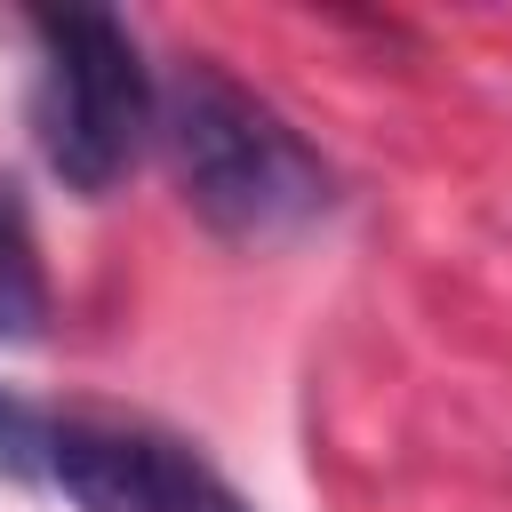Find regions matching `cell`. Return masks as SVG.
Returning a JSON list of instances; mask_svg holds the SVG:
<instances>
[{
  "instance_id": "cell-2",
  "label": "cell",
  "mask_w": 512,
  "mask_h": 512,
  "mask_svg": "<svg viewBox=\"0 0 512 512\" xmlns=\"http://www.w3.org/2000/svg\"><path fill=\"white\" fill-rule=\"evenodd\" d=\"M40 80H32V136L64 192L104 200L144 136L160 128V88L136 32L112 8H32Z\"/></svg>"
},
{
  "instance_id": "cell-5",
  "label": "cell",
  "mask_w": 512,
  "mask_h": 512,
  "mask_svg": "<svg viewBox=\"0 0 512 512\" xmlns=\"http://www.w3.org/2000/svg\"><path fill=\"white\" fill-rule=\"evenodd\" d=\"M40 440H48V408H32L24 392L0 384V472L8 480H40Z\"/></svg>"
},
{
  "instance_id": "cell-3",
  "label": "cell",
  "mask_w": 512,
  "mask_h": 512,
  "mask_svg": "<svg viewBox=\"0 0 512 512\" xmlns=\"http://www.w3.org/2000/svg\"><path fill=\"white\" fill-rule=\"evenodd\" d=\"M40 480L64 488V504L80 512H256L192 440L144 416H104V408L48 416Z\"/></svg>"
},
{
  "instance_id": "cell-1",
  "label": "cell",
  "mask_w": 512,
  "mask_h": 512,
  "mask_svg": "<svg viewBox=\"0 0 512 512\" xmlns=\"http://www.w3.org/2000/svg\"><path fill=\"white\" fill-rule=\"evenodd\" d=\"M160 144L184 208L224 240H288L328 216V160L216 56H184L160 88Z\"/></svg>"
},
{
  "instance_id": "cell-4",
  "label": "cell",
  "mask_w": 512,
  "mask_h": 512,
  "mask_svg": "<svg viewBox=\"0 0 512 512\" xmlns=\"http://www.w3.org/2000/svg\"><path fill=\"white\" fill-rule=\"evenodd\" d=\"M40 328H48V272H40L24 184L0 168V344H32Z\"/></svg>"
}]
</instances>
